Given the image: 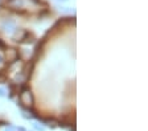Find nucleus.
Instances as JSON below:
<instances>
[{"label": "nucleus", "instance_id": "1", "mask_svg": "<svg viewBox=\"0 0 148 131\" xmlns=\"http://www.w3.org/2000/svg\"><path fill=\"white\" fill-rule=\"evenodd\" d=\"M20 102H21L23 106L25 107H32L33 106V94L29 89H23L21 93H20Z\"/></svg>", "mask_w": 148, "mask_h": 131}, {"label": "nucleus", "instance_id": "2", "mask_svg": "<svg viewBox=\"0 0 148 131\" xmlns=\"http://www.w3.org/2000/svg\"><path fill=\"white\" fill-rule=\"evenodd\" d=\"M1 29L7 32V33H13L16 31V24L12 19H4L1 21Z\"/></svg>", "mask_w": 148, "mask_h": 131}, {"label": "nucleus", "instance_id": "3", "mask_svg": "<svg viewBox=\"0 0 148 131\" xmlns=\"http://www.w3.org/2000/svg\"><path fill=\"white\" fill-rule=\"evenodd\" d=\"M18 57V53H17V50L13 49V48H9V49L5 50V58L8 62H15L16 60H17Z\"/></svg>", "mask_w": 148, "mask_h": 131}, {"label": "nucleus", "instance_id": "4", "mask_svg": "<svg viewBox=\"0 0 148 131\" xmlns=\"http://www.w3.org/2000/svg\"><path fill=\"white\" fill-rule=\"evenodd\" d=\"M25 3H27V0H8V5L11 8H16V10L24 8Z\"/></svg>", "mask_w": 148, "mask_h": 131}, {"label": "nucleus", "instance_id": "5", "mask_svg": "<svg viewBox=\"0 0 148 131\" xmlns=\"http://www.w3.org/2000/svg\"><path fill=\"white\" fill-rule=\"evenodd\" d=\"M24 36H25V31H24V29H17V28H16V32H15V34H13V38H15L16 41H21Z\"/></svg>", "mask_w": 148, "mask_h": 131}, {"label": "nucleus", "instance_id": "6", "mask_svg": "<svg viewBox=\"0 0 148 131\" xmlns=\"http://www.w3.org/2000/svg\"><path fill=\"white\" fill-rule=\"evenodd\" d=\"M60 11H61V12H64V13H70L71 12V10H70V8H68V7H61V8H60Z\"/></svg>", "mask_w": 148, "mask_h": 131}, {"label": "nucleus", "instance_id": "7", "mask_svg": "<svg viewBox=\"0 0 148 131\" xmlns=\"http://www.w3.org/2000/svg\"><path fill=\"white\" fill-rule=\"evenodd\" d=\"M33 127L36 128V130H38V131H44V127L41 125H37V123H36V125H33Z\"/></svg>", "mask_w": 148, "mask_h": 131}, {"label": "nucleus", "instance_id": "8", "mask_svg": "<svg viewBox=\"0 0 148 131\" xmlns=\"http://www.w3.org/2000/svg\"><path fill=\"white\" fill-rule=\"evenodd\" d=\"M0 97H5V89L0 87Z\"/></svg>", "mask_w": 148, "mask_h": 131}, {"label": "nucleus", "instance_id": "9", "mask_svg": "<svg viewBox=\"0 0 148 131\" xmlns=\"http://www.w3.org/2000/svg\"><path fill=\"white\" fill-rule=\"evenodd\" d=\"M4 131H16V128H15V127H12V126H8V127H7Z\"/></svg>", "mask_w": 148, "mask_h": 131}, {"label": "nucleus", "instance_id": "10", "mask_svg": "<svg viewBox=\"0 0 148 131\" xmlns=\"http://www.w3.org/2000/svg\"><path fill=\"white\" fill-rule=\"evenodd\" d=\"M56 1H58V3H66V1H69V0H56Z\"/></svg>", "mask_w": 148, "mask_h": 131}, {"label": "nucleus", "instance_id": "11", "mask_svg": "<svg viewBox=\"0 0 148 131\" xmlns=\"http://www.w3.org/2000/svg\"><path fill=\"white\" fill-rule=\"evenodd\" d=\"M0 48H5V45H4V43H1V41H0Z\"/></svg>", "mask_w": 148, "mask_h": 131}, {"label": "nucleus", "instance_id": "12", "mask_svg": "<svg viewBox=\"0 0 148 131\" xmlns=\"http://www.w3.org/2000/svg\"><path fill=\"white\" fill-rule=\"evenodd\" d=\"M1 64H3V56L0 54V65H1Z\"/></svg>", "mask_w": 148, "mask_h": 131}]
</instances>
